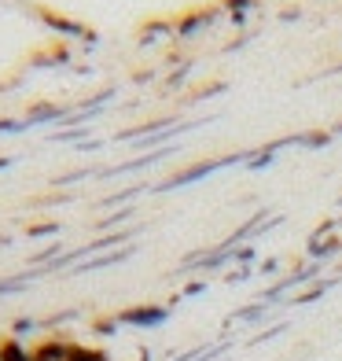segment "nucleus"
<instances>
[{"mask_svg": "<svg viewBox=\"0 0 342 361\" xmlns=\"http://www.w3.org/2000/svg\"><path fill=\"white\" fill-rule=\"evenodd\" d=\"M166 321V310L162 306H133V310H122L118 324H133V328H155Z\"/></svg>", "mask_w": 342, "mask_h": 361, "instance_id": "1", "label": "nucleus"}, {"mask_svg": "<svg viewBox=\"0 0 342 361\" xmlns=\"http://www.w3.org/2000/svg\"><path fill=\"white\" fill-rule=\"evenodd\" d=\"M70 347L74 343L70 339H59V336H48V339H41L34 350H30V361H67V354H70Z\"/></svg>", "mask_w": 342, "mask_h": 361, "instance_id": "2", "label": "nucleus"}, {"mask_svg": "<svg viewBox=\"0 0 342 361\" xmlns=\"http://www.w3.org/2000/svg\"><path fill=\"white\" fill-rule=\"evenodd\" d=\"M0 361H30V350H26V343L23 339H0Z\"/></svg>", "mask_w": 342, "mask_h": 361, "instance_id": "3", "label": "nucleus"}, {"mask_svg": "<svg viewBox=\"0 0 342 361\" xmlns=\"http://www.w3.org/2000/svg\"><path fill=\"white\" fill-rule=\"evenodd\" d=\"M67 361H110L103 350H96V347H81V343H74L70 347V354H67Z\"/></svg>", "mask_w": 342, "mask_h": 361, "instance_id": "4", "label": "nucleus"}, {"mask_svg": "<svg viewBox=\"0 0 342 361\" xmlns=\"http://www.w3.org/2000/svg\"><path fill=\"white\" fill-rule=\"evenodd\" d=\"M44 23L52 26V30H63V34H81V26H74V23H67V19H56L52 11H44Z\"/></svg>", "mask_w": 342, "mask_h": 361, "instance_id": "5", "label": "nucleus"}, {"mask_svg": "<svg viewBox=\"0 0 342 361\" xmlns=\"http://www.w3.org/2000/svg\"><path fill=\"white\" fill-rule=\"evenodd\" d=\"M34 328H37V321H34V317H19V321L11 324V336L19 339V336H26V332H34Z\"/></svg>", "mask_w": 342, "mask_h": 361, "instance_id": "6", "label": "nucleus"}, {"mask_svg": "<svg viewBox=\"0 0 342 361\" xmlns=\"http://www.w3.org/2000/svg\"><path fill=\"white\" fill-rule=\"evenodd\" d=\"M59 114V107H34L26 114V122H44V118H56Z\"/></svg>", "mask_w": 342, "mask_h": 361, "instance_id": "7", "label": "nucleus"}, {"mask_svg": "<svg viewBox=\"0 0 342 361\" xmlns=\"http://www.w3.org/2000/svg\"><path fill=\"white\" fill-rule=\"evenodd\" d=\"M26 233H30V236H52V233H59V225H56V221H44V225H30Z\"/></svg>", "mask_w": 342, "mask_h": 361, "instance_id": "8", "label": "nucleus"}, {"mask_svg": "<svg viewBox=\"0 0 342 361\" xmlns=\"http://www.w3.org/2000/svg\"><path fill=\"white\" fill-rule=\"evenodd\" d=\"M114 328H118V317H114V321H100V324H96V332H100V336H110Z\"/></svg>", "mask_w": 342, "mask_h": 361, "instance_id": "9", "label": "nucleus"}]
</instances>
